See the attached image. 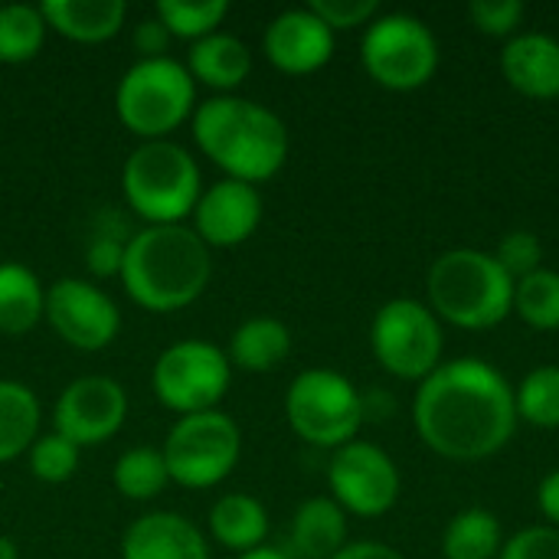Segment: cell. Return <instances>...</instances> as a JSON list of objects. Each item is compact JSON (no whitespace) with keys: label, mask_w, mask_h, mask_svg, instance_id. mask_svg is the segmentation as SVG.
Returning a JSON list of instances; mask_svg holds the SVG:
<instances>
[{"label":"cell","mask_w":559,"mask_h":559,"mask_svg":"<svg viewBox=\"0 0 559 559\" xmlns=\"http://www.w3.org/2000/svg\"><path fill=\"white\" fill-rule=\"evenodd\" d=\"M419 439L442 459L481 462L498 455L518 432L514 386L478 357L439 364L413 400Z\"/></svg>","instance_id":"obj_1"},{"label":"cell","mask_w":559,"mask_h":559,"mask_svg":"<svg viewBox=\"0 0 559 559\" xmlns=\"http://www.w3.org/2000/svg\"><path fill=\"white\" fill-rule=\"evenodd\" d=\"M124 295L151 311L174 314L203 298L213 282V249L187 226H144L128 239L121 275Z\"/></svg>","instance_id":"obj_2"},{"label":"cell","mask_w":559,"mask_h":559,"mask_svg":"<svg viewBox=\"0 0 559 559\" xmlns=\"http://www.w3.org/2000/svg\"><path fill=\"white\" fill-rule=\"evenodd\" d=\"M190 128L203 157H210L233 180L259 187L288 160L292 138L285 121L252 98L213 95L197 105Z\"/></svg>","instance_id":"obj_3"},{"label":"cell","mask_w":559,"mask_h":559,"mask_svg":"<svg viewBox=\"0 0 559 559\" xmlns=\"http://www.w3.org/2000/svg\"><path fill=\"white\" fill-rule=\"evenodd\" d=\"M429 308L439 321L462 331L498 328L514 311V282L481 249H449L426 275Z\"/></svg>","instance_id":"obj_4"},{"label":"cell","mask_w":559,"mask_h":559,"mask_svg":"<svg viewBox=\"0 0 559 559\" xmlns=\"http://www.w3.org/2000/svg\"><path fill=\"white\" fill-rule=\"evenodd\" d=\"M121 193L144 226H180L203 193L197 157L177 141H141L121 167Z\"/></svg>","instance_id":"obj_5"},{"label":"cell","mask_w":559,"mask_h":559,"mask_svg":"<svg viewBox=\"0 0 559 559\" xmlns=\"http://www.w3.org/2000/svg\"><path fill=\"white\" fill-rule=\"evenodd\" d=\"M197 111V82L180 59H138L115 88V115L141 141H167Z\"/></svg>","instance_id":"obj_6"},{"label":"cell","mask_w":559,"mask_h":559,"mask_svg":"<svg viewBox=\"0 0 559 559\" xmlns=\"http://www.w3.org/2000/svg\"><path fill=\"white\" fill-rule=\"evenodd\" d=\"M167 475L174 485L190 491H206L223 485L242 459V432L223 409L180 416L164 445Z\"/></svg>","instance_id":"obj_7"},{"label":"cell","mask_w":559,"mask_h":559,"mask_svg":"<svg viewBox=\"0 0 559 559\" xmlns=\"http://www.w3.org/2000/svg\"><path fill=\"white\" fill-rule=\"evenodd\" d=\"M285 416L292 432L318 449H341L357 439L364 426V393L334 370H305L285 393Z\"/></svg>","instance_id":"obj_8"},{"label":"cell","mask_w":559,"mask_h":559,"mask_svg":"<svg viewBox=\"0 0 559 559\" xmlns=\"http://www.w3.org/2000/svg\"><path fill=\"white\" fill-rule=\"evenodd\" d=\"M360 62L377 85L416 92L429 85L439 69V43L419 16L383 13L364 29Z\"/></svg>","instance_id":"obj_9"},{"label":"cell","mask_w":559,"mask_h":559,"mask_svg":"<svg viewBox=\"0 0 559 559\" xmlns=\"http://www.w3.org/2000/svg\"><path fill=\"white\" fill-rule=\"evenodd\" d=\"M233 383V364L223 347L190 337L160 350L151 370V390L164 409L177 416H197L219 409Z\"/></svg>","instance_id":"obj_10"},{"label":"cell","mask_w":559,"mask_h":559,"mask_svg":"<svg viewBox=\"0 0 559 559\" xmlns=\"http://www.w3.org/2000/svg\"><path fill=\"white\" fill-rule=\"evenodd\" d=\"M442 321L416 298H393L373 314L370 350L390 377L423 383L442 364Z\"/></svg>","instance_id":"obj_11"},{"label":"cell","mask_w":559,"mask_h":559,"mask_svg":"<svg viewBox=\"0 0 559 559\" xmlns=\"http://www.w3.org/2000/svg\"><path fill=\"white\" fill-rule=\"evenodd\" d=\"M331 498L354 518H383L400 501V468L373 442L354 439L334 449L328 465Z\"/></svg>","instance_id":"obj_12"},{"label":"cell","mask_w":559,"mask_h":559,"mask_svg":"<svg viewBox=\"0 0 559 559\" xmlns=\"http://www.w3.org/2000/svg\"><path fill=\"white\" fill-rule=\"evenodd\" d=\"M43 321L52 334L82 354H98L115 344L121 331V311L105 288L95 282L66 275L46 288V314Z\"/></svg>","instance_id":"obj_13"},{"label":"cell","mask_w":559,"mask_h":559,"mask_svg":"<svg viewBox=\"0 0 559 559\" xmlns=\"http://www.w3.org/2000/svg\"><path fill=\"white\" fill-rule=\"evenodd\" d=\"M128 419V393L118 380L88 373L72 380L52 409V429L79 449L102 445L121 432Z\"/></svg>","instance_id":"obj_14"},{"label":"cell","mask_w":559,"mask_h":559,"mask_svg":"<svg viewBox=\"0 0 559 559\" xmlns=\"http://www.w3.org/2000/svg\"><path fill=\"white\" fill-rule=\"evenodd\" d=\"M262 213H265V203H262L259 187L223 177L203 187L190 216L193 219L190 229L210 249H233L255 236V229L262 226Z\"/></svg>","instance_id":"obj_15"},{"label":"cell","mask_w":559,"mask_h":559,"mask_svg":"<svg viewBox=\"0 0 559 559\" xmlns=\"http://www.w3.org/2000/svg\"><path fill=\"white\" fill-rule=\"evenodd\" d=\"M262 52L285 75H311L331 62L334 33L308 7L285 10L265 26Z\"/></svg>","instance_id":"obj_16"},{"label":"cell","mask_w":559,"mask_h":559,"mask_svg":"<svg viewBox=\"0 0 559 559\" xmlns=\"http://www.w3.org/2000/svg\"><path fill=\"white\" fill-rule=\"evenodd\" d=\"M121 559H213L206 534L177 511H151L121 537Z\"/></svg>","instance_id":"obj_17"},{"label":"cell","mask_w":559,"mask_h":559,"mask_svg":"<svg viewBox=\"0 0 559 559\" xmlns=\"http://www.w3.org/2000/svg\"><path fill=\"white\" fill-rule=\"evenodd\" d=\"M501 75L524 98H559V39L547 33H518L501 49Z\"/></svg>","instance_id":"obj_18"},{"label":"cell","mask_w":559,"mask_h":559,"mask_svg":"<svg viewBox=\"0 0 559 559\" xmlns=\"http://www.w3.org/2000/svg\"><path fill=\"white\" fill-rule=\"evenodd\" d=\"M39 10L52 33L82 46L115 39L128 20L124 0H43Z\"/></svg>","instance_id":"obj_19"},{"label":"cell","mask_w":559,"mask_h":559,"mask_svg":"<svg viewBox=\"0 0 559 559\" xmlns=\"http://www.w3.org/2000/svg\"><path fill=\"white\" fill-rule=\"evenodd\" d=\"M183 66L197 85H206L216 95H236V88L252 72V49L233 33H213L190 43Z\"/></svg>","instance_id":"obj_20"},{"label":"cell","mask_w":559,"mask_h":559,"mask_svg":"<svg viewBox=\"0 0 559 559\" xmlns=\"http://www.w3.org/2000/svg\"><path fill=\"white\" fill-rule=\"evenodd\" d=\"M347 514L334 498H308L288 531L292 559H334L347 547Z\"/></svg>","instance_id":"obj_21"},{"label":"cell","mask_w":559,"mask_h":559,"mask_svg":"<svg viewBox=\"0 0 559 559\" xmlns=\"http://www.w3.org/2000/svg\"><path fill=\"white\" fill-rule=\"evenodd\" d=\"M288 354H292V331L278 318H249L233 331L226 344V357L233 370H246V373H272L288 360Z\"/></svg>","instance_id":"obj_22"},{"label":"cell","mask_w":559,"mask_h":559,"mask_svg":"<svg viewBox=\"0 0 559 559\" xmlns=\"http://www.w3.org/2000/svg\"><path fill=\"white\" fill-rule=\"evenodd\" d=\"M210 537L223 550H233L236 557L252 554V550L265 547V537H269V511L252 495H242V491L223 495L210 508Z\"/></svg>","instance_id":"obj_23"},{"label":"cell","mask_w":559,"mask_h":559,"mask_svg":"<svg viewBox=\"0 0 559 559\" xmlns=\"http://www.w3.org/2000/svg\"><path fill=\"white\" fill-rule=\"evenodd\" d=\"M46 314V285L23 262H0V334H29Z\"/></svg>","instance_id":"obj_24"},{"label":"cell","mask_w":559,"mask_h":559,"mask_svg":"<svg viewBox=\"0 0 559 559\" xmlns=\"http://www.w3.org/2000/svg\"><path fill=\"white\" fill-rule=\"evenodd\" d=\"M43 406L20 380H0V465L29 452L39 439Z\"/></svg>","instance_id":"obj_25"},{"label":"cell","mask_w":559,"mask_h":559,"mask_svg":"<svg viewBox=\"0 0 559 559\" xmlns=\"http://www.w3.org/2000/svg\"><path fill=\"white\" fill-rule=\"evenodd\" d=\"M504 547L501 521L485 508H468L445 524L442 557L445 559H498Z\"/></svg>","instance_id":"obj_26"},{"label":"cell","mask_w":559,"mask_h":559,"mask_svg":"<svg viewBox=\"0 0 559 559\" xmlns=\"http://www.w3.org/2000/svg\"><path fill=\"white\" fill-rule=\"evenodd\" d=\"M49 26L39 7L33 3H7L0 7V62L23 66L36 59L46 46Z\"/></svg>","instance_id":"obj_27"},{"label":"cell","mask_w":559,"mask_h":559,"mask_svg":"<svg viewBox=\"0 0 559 559\" xmlns=\"http://www.w3.org/2000/svg\"><path fill=\"white\" fill-rule=\"evenodd\" d=\"M111 481H115V491L128 501L157 498L170 485L164 452L154 445H138V449L121 452L115 468H111Z\"/></svg>","instance_id":"obj_28"},{"label":"cell","mask_w":559,"mask_h":559,"mask_svg":"<svg viewBox=\"0 0 559 559\" xmlns=\"http://www.w3.org/2000/svg\"><path fill=\"white\" fill-rule=\"evenodd\" d=\"M154 16L164 23V29L174 39H206L213 33H219L223 20L229 16V3L226 0H160L154 7Z\"/></svg>","instance_id":"obj_29"},{"label":"cell","mask_w":559,"mask_h":559,"mask_svg":"<svg viewBox=\"0 0 559 559\" xmlns=\"http://www.w3.org/2000/svg\"><path fill=\"white\" fill-rule=\"evenodd\" d=\"M514 314L534 331L559 328V272L537 269L534 275L514 282Z\"/></svg>","instance_id":"obj_30"},{"label":"cell","mask_w":559,"mask_h":559,"mask_svg":"<svg viewBox=\"0 0 559 559\" xmlns=\"http://www.w3.org/2000/svg\"><path fill=\"white\" fill-rule=\"evenodd\" d=\"M518 419L537 429H559V367L531 370L514 390Z\"/></svg>","instance_id":"obj_31"},{"label":"cell","mask_w":559,"mask_h":559,"mask_svg":"<svg viewBox=\"0 0 559 559\" xmlns=\"http://www.w3.org/2000/svg\"><path fill=\"white\" fill-rule=\"evenodd\" d=\"M79 459H82V449L72 445L66 436H59L56 429L39 436L29 452H26V462H29V475L43 485H66L75 472H79Z\"/></svg>","instance_id":"obj_32"},{"label":"cell","mask_w":559,"mask_h":559,"mask_svg":"<svg viewBox=\"0 0 559 559\" xmlns=\"http://www.w3.org/2000/svg\"><path fill=\"white\" fill-rule=\"evenodd\" d=\"M134 233L124 229V223L105 210V229H92V239L85 246V265L95 278H118L121 275V262H124V249L128 239Z\"/></svg>","instance_id":"obj_33"},{"label":"cell","mask_w":559,"mask_h":559,"mask_svg":"<svg viewBox=\"0 0 559 559\" xmlns=\"http://www.w3.org/2000/svg\"><path fill=\"white\" fill-rule=\"evenodd\" d=\"M491 255H495V262L508 272L511 282H521V278H527V275H534L537 269H544V246H540V239H537L531 229H514V233H508V236L498 242V249H495Z\"/></svg>","instance_id":"obj_34"},{"label":"cell","mask_w":559,"mask_h":559,"mask_svg":"<svg viewBox=\"0 0 559 559\" xmlns=\"http://www.w3.org/2000/svg\"><path fill=\"white\" fill-rule=\"evenodd\" d=\"M468 16L478 33L511 39V36H518L521 23L527 16V7L521 0H475L468 7Z\"/></svg>","instance_id":"obj_35"},{"label":"cell","mask_w":559,"mask_h":559,"mask_svg":"<svg viewBox=\"0 0 559 559\" xmlns=\"http://www.w3.org/2000/svg\"><path fill=\"white\" fill-rule=\"evenodd\" d=\"M308 10H311L331 33L370 26V23L380 16V3H377V0H311Z\"/></svg>","instance_id":"obj_36"},{"label":"cell","mask_w":559,"mask_h":559,"mask_svg":"<svg viewBox=\"0 0 559 559\" xmlns=\"http://www.w3.org/2000/svg\"><path fill=\"white\" fill-rule=\"evenodd\" d=\"M498 559H559V527H524L504 540Z\"/></svg>","instance_id":"obj_37"},{"label":"cell","mask_w":559,"mask_h":559,"mask_svg":"<svg viewBox=\"0 0 559 559\" xmlns=\"http://www.w3.org/2000/svg\"><path fill=\"white\" fill-rule=\"evenodd\" d=\"M174 43V36L164 29V23L157 16H147L134 26V49L141 52V59H160L167 56V46Z\"/></svg>","instance_id":"obj_38"},{"label":"cell","mask_w":559,"mask_h":559,"mask_svg":"<svg viewBox=\"0 0 559 559\" xmlns=\"http://www.w3.org/2000/svg\"><path fill=\"white\" fill-rule=\"evenodd\" d=\"M334 559H406L400 550H393L390 544L380 540H354L347 544Z\"/></svg>","instance_id":"obj_39"},{"label":"cell","mask_w":559,"mask_h":559,"mask_svg":"<svg viewBox=\"0 0 559 559\" xmlns=\"http://www.w3.org/2000/svg\"><path fill=\"white\" fill-rule=\"evenodd\" d=\"M537 504L544 511V518L550 521V527H559V468H554L540 488H537Z\"/></svg>","instance_id":"obj_40"},{"label":"cell","mask_w":559,"mask_h":559,"mask_svg":"<svg viewBox=\"0 0 559 559\" xmlns=\"http://www.w3.org/2000/svg\"><path fill=\"white\" fill-rule=\"evenodd\" d=\"M236 559H292L285 550H275V547H259V550H252V554H242V557Z\"/></svg>","instance_id":"obj_41"},{"label":"cell","mask_w":559,"mask_h":559,"mask_svg":"<svg viewBox=\"0 0 559 559\" xmlns=\"http://www.w3.org/2000/svg\"><path fill=\"white\" fill-rule=\"evenodd\" d=\"M0 559H20V547L10 537H0Z\"/></svg>","instance_id":"obj_42"}]
</instances>
